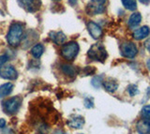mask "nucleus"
<instances>
[{
    "mask_svg": "<svg viewBox=\"0 0 150 134\" xmlns=\"http://www.w3.org/2000/svg\"><path fill=\"white\" fill-rule=\"evenodd\" d=\"M102 85H103V86H104V88L108 92H111V93L115 92L117 89V87H118V84H117V82L115 79H112V78H109V79L103 81Z\"/></svg>",
    "mask_w": 150,
    "mask_h": 134,
    "instance_id": "nucleus-14",
    "label": "nucleus"
},
{
    "mask_svg": "<svg viewBox=\"0 0 150 134\" xmlns=\"http://www.w3.org/2000/svg\"><path fill=\"white\" fill-rule=\"evenodd\" d=\"M90 99H86V100H84V103H86V107H87V108H91V107H93V101L91 100V101H89Z\"/></svg>",
    "mask_w": 150,
    "mask_h": 134,
    "instance_id": "nucleus-24",
    "label": "nucleus"
},
{
    "mask_svg": "<svg viewBox=\"0 0 150 134\" xmlns=\"http://www.w3.org/2000/svg\"><path fill=\"white\" fill-rule=\"evenodd\" d=\"M19 3L23 8L30 12L37 11L41 6L40 0H19Z\"/></svg>",
    "mask_w": 150,
    "mask_h": 134,
    "instance_id": "nucleus-8",
    "label": "nucleus"
},
{
    "mask_svg": "<svg viewBox=\"0 0 150 134\" xmlns=\"http://www.w3.org/2000/svg\"><path fill=\"white\" fill-rule=\"evenodd\" d=\"M145 47H146V49H147V51H148V52L150 53V38L146 40V41H145Z\"/></svg>",
    "mask_w": 150,
    "mask_h": 134,
    "instance_id": "nucleus-26",
    "label": "nucleus"
},
{
    "mask_svg": "<svg viewBox=\"0 0 150 134\" xmlns=\"http://www.w3.org/2000/svg\"><path fill=\"white\" fill-rule=\"evenodd\" d=\"M13 85L11 83H6L2 85H0V98H4V97L8 96L12 92Z\"/></svg>",
    "mask_w": 150,
    "mask_h": 134,
    "instance_id": "nucleus-15",
    "label": "nucleus"
},
{
    "mask_svg": "<svg viewBox=\"0 0 150 134\" xmlns=\"http://www.w3.org/2000/svg\"><path fill=\"white\" fill-rule=\"evenodd\" d=\"M44 48L41 44H36L35 46H33V48L31 49V54L35 58H40L42 54H43Z\"/></svg>",
    "mask_w": 150,
    "mask_h": 134,
    "instance_id": "nucleus-18",
    "label": "nucleus"
},
{
    "mask_svg": "<svg viewBox=\"0 0 150 134\" xmlns=\"http://www.w3.org/2000/svg\"><path fill=\"white\" fill-rule=\"evenodd\" d=\"M8 60V56L7 54H2L0 55V67H2L3 65L6 64V62Z\"/></svg>",
    "mask_w": 150,
    "mask_h": 134,
    "instance_id": "nucleus-23",
    "label": "nucleus"
},
{
    "mask_svg": "<svg viewBox=\"0 0 150 134\" xmlns=\"http://www.w3.org/2000/svg\"><path fill=\"white\" fill-rule=\"evenodd\" d=\"M122 4L124 7L129 11H135L137 4H136V0H121Z\"/></svg>",
    "mask_w": 150,
    "mask_h": 134,
    "instance_id": "nucleus-19",
    "label": "nucleus"
},
{
    "mask_svg": "<svg viewBox=\"0 0 150 134\" xmlns=\"http://www.w3.org/2000/svg\"><path fill=\"white\" fill-rule=\"evenodd\" d=\"M102 76H96L92 80V85L96 88H100V85H102Z\"/></svg>",
    "mask_w": 150,
    "mask_h": 134,
    "instance_id": "nucleus-20",
    "label": "nucleus"
},
{
    "mask_svg": "<svg viewBox=\"0 0 150 134\" xmlns=\"http://www.w3.org/2000/svg\"><path fill=\"white\" fill-rule=\"evenodd\" d=\"M21 103H22V98L21 97H13V98H11L7 100L4 101L3 103V107L5 112L9 114H16L19 109L21 107Z\"/></svg>",
    "mask_w": 150,
    "mask_h": 134,
    "instance_id": "nucleus-4",
    "label": "nucleus"
},
{
    "mask_svg": "<svg viewBox=\"0 0 150 134\" xmlns=\"http://www.w3.org/2000/svg\"><path fill=\"white\" fill-rule=\"evenodd\" d=\"M107 0H91L86 6V11L90 15L98 14L104 11V4Z\"/></svg>",
    "mask_w": 150,
    "mask_h": 134,
    "instance_id": "nucleus-5",
    "label": "nucleus"
},
{
    "mask_svg": "<svg viewBox=\"0 0 150 134\" xmlns=\"http://www.w3.org/2000/svg\"><path fill=\"white\" fill-rule=\"evenodd\" d=\"M79 50V45L76 42H74V41H71V42H69L63 46L62 50H61V54H62V56L66 60L72 61L77 56Z\"/></svg>",
    "mask_w": 150,
    "mask_h": 134,
    "instance_id": "nucleus-3",
    "label": "nucleus"
},
{
    "mask_svg": "<svg viewBox=\"0 0 150 134\" xmlns=\"http://www.w3.org/2000/svg\"><path fill=\"white\" fill-rule=\"evenodd\" d=\"M150 33V29L148 26H143L141 27L139 29H136L134 32H133V38L135 39H143L144 38H146V37L149 35Z\"/></svg>",
    "mask_w": 150,
    "mask_h": 134,
    "instance_id": "nucleus-13",
    "label": "nucleus"
},
{
    "mask_svg": "<svg viewBox=\"0 0 150 134\" xmlns=\"http://www.w3.org/2000/svg\"><path fill=\"white\" fill-rule=\"evenodd\" d=\"M6 127V121H5V119L1 118L0 119V128H4Z\"/></svg>",
    "mask_w": 150,
    "mask_h": 134,
    "instance_id": "nucleus-25",
    "label": "nucleus"
},
{
    "mask_svg": "<svg viewBox=\"0 0 150 134\" xmlns=\"http://www.w3.org/2000/svg\"><path fill=\"white\" fill-rule=\"evenodd\" d=\"M87 29L89 34L92 36L93 39H98L102 36V29L98 24L94 22H89L87 24Z\"/></svg>",
    "mask_w": 150,
    "mask_h": 134,
    "instance_id": "nucleus-9",
    "label": "nucleus"
},
{
    "mask_svg": "<svg viewBox=\"0 0 150 134\" xmlns=\"http://www.w3.org/2000/svg\"><path fill=\"white\" fill-rule=\"evenodd\" d=\"M88 56L93 60H97L100 62H104L107 58V52L104 46L100 43H97L91 46V48L88 51Z\"/></svg>",
    "mask_w": 150,
    "mask_h": 134,
    "instance_id": "nucleus-2",
    "label": "nucleus"
},
{
    "mask_svg": "<svg viewBox=\"0 0 150 134\" xmlns=\"http://www.w3.org/2000/svg\"><path fill=\"white\" fill-rule=\"evenodd\" d=\"M0 77L7 80H15L18 77V73L11 65H3L0 67Z\"/></svg>",
    "mask_w": 150,
    "mask_h": 134,
    "instance_id": "nucleus-7",
    "label": "nucleus"
},
{
    "mask_svg": "<svg viewBox=\"0 0 150 134\" xmlns=\"http://www.w3.org/2000/svg\"><path fill=\"white\" fill-rule=\"evenodd\" d=\"M84 125V119L80 115H74L68 120V126L73 128H82Z\"/></svg>",
    "mask_w": 150,
    "mask_h": 134,
    "instance_id": "nucleus-11",
    "label": "nucleus"
},
{
    "mask_svg": "<svg viewBox=\"0 0 150 134\" xmlns=\"http://www.w3.org/2000/svg\"><path fill=\"white\" fill-rule=\"evenodd\" d=\"M146 66H147L148 70H149V71H150V59H148V60H147V62H146Z\"/></svg>",
    "mask_w": 150,
    "mask_h": 134,
    "instance_id": "nucleus-30",
    "label": "nucleus"
},
{
    "mask_svg": "<svg viewBox=\"0 0 150 134\" xmlns=\"http://www.w3.org/2000/svg\"><path fill=\"white\" fill-rule=\"evenodd\" d=\"M141 21H142V16L139 12H135L133 14H131V16L129 19V25L130 27H136L137 26Z\"/></svg>",
    "mask_w": 150,
    "mask_h": 134,
    "instance_id": "nucleus-17",
    "label": "nucleus"
},
{
    "mask_svg": "<svg viewBox=\"0 0 150 134\" xmlns=\"http://www.w3.org/2000/svg\"><path fill=\"white\" fill-rule=\"evenodd\" d=\"M23 27L20 24H13L9 27L8 33L7 35V40L11 46H18L20 44L23 38Z\"/></svg>",
    "mask_w": 150,
    "mask_h": 134,
    "instance_id": "nucleus-1",
    "label": "nucleus"
},
{
    "mask_svg": "<svg viewBox=\"0 0 150 134\" xmlns=\"http://www.w3.org/2000/svg\"><path fill=\"white\" fill-rule=\"evenodd\" d=\"M120 52L121 54L123 56L127 58H133L136 54H137V47L133 42H130V41H127L124 42L123 44H121L120 46Z\"/></svg>",
    "mask_w": 150,
    "mask_h": 134,
    "instance_id": "nucleus-6",
    "label": "nucleus"
},
{
    "mask_svg": "<svg viewBox=\"0 0 150 134\" xmlns=\"http://www.w3.org/2000/svg\"><path fill=\"white\" fill-rule=\"evenodd\" d=\"M50 39L54 41L55 44H63L66 41V35L63 32H54V31H51L49 33Z\"/></svg>",
    "mask_w": 150,
    "mask_h": 134,
    "instance_id": "nucleus-12",
    "label": "nucleus"
},
{
    "mask_svg": "<svg viewBox=\"0 0 150 134\" xmlns=\"http://www.w3.org/2000/svg\"><path fill=\"white\" fill-rule=\"evenodd\" d=\"M139 1L143 4H148L150 2V0H139Z\"/></svg>",
    "mask_w": 150,
    "mask_h": 134,
    "instance_id": "nucleus-28",
    "label": "nucleus"
},
{
    "mask_svg": "<svg viewBox=\"0 0 150 134\" xmlns=\"http://www.w3.org/2000/svg\"><path fill=\"white\" fill-rule=\"evenodd\" d=\"M128 91H129V93L131 97H133L135 95H137L139 93V90H138V87L134 85H131L128 87Z\"/></svg>",
    "mask_w": 150,
    "mask_h": 134,
    "instance_id": "nucleus-21",
    "label": "nucleus"
},
{
    "mask_svg": "<svg viewBox=\"0 0 150 134\" xmlns=\"http://www.w3.org/2000/svg\"><path fill=\"white\" fill-rule=\"evenodd\" d=\"M70 5H75L76 4V0H69Z\"/></svg>",
    "mask_w": 150,
    "mask_h": 134,
    "instance_id": "nucleus-29",
    "label": "nucleus"
},
{
    "mask_svg": "<svg viewBox=\"0 0 150 134\" xmlns=\"http://www.w3.org/2000/svg\"><path fill=\"white\" fill-rule=\"evenodd\" d=\"M54 134H67V133L64 132L63 130H60V129H58V130H55Z\"/></svg>",
    "mask_w": 150,
    "mask_h": 134,
    "instance_id": "nucleus-27",
    "label": "nucleus"
},
{
    "mask_svg": "<svg viewBox=\"0 0 150 134\" xmlns=\"http://www.w3.org/2000/svg\"><path fill=\"white\" fill-rule=\"evenodd\" d=\"M61 70H62L63 73H65V74H67L70 77H72V76L74 77L78 73V70L76 68L73 66H70V65H67V64L62 65V66H61Z\"/></svg>",
    "mask_w": 150,
    "mask_h": 134,
    "instance_id": "nucleus-16",
    "label": "nucleus"
},
{
    "mask_svg": "<svg viewBox=\"0 0 150 134\" xmlns=\"http://www.w3.org/2000/svg\"><path fill=\"white\" fill-rule=\"evenodd\" d=\"M142 115L146 119H150V105L144 106L142 110Z\"/></svg>",
    "mask_w": 150,
    "mask_h": 134,
    "instance_id": "nucleus-22",
    "label": "nucleus"
},
{
    "mask_svg": "<svg viewBox=\"0 0 150 134\" xmlns=\"http://www.w3.org/2000/svg\"><path fill=\"white\" fill-rule=\"evenodd\" d=\"M136 128L140 134H150V119H141L137 123Z\"/></svg>",
    "mask_w": 150,
    "mask_h": 134,
    "instance_id": "nucleus-10",
    "label": "nucleus"
}]
</instances>
